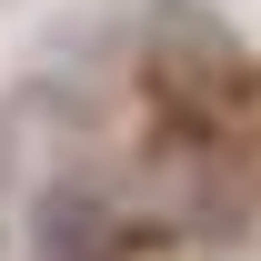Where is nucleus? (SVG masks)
<instances>
[{
    "label": "nucleus",
    "mask_w": 261,
    "mask_h": 261,
    "mask_svg": "<svg viewBox=\"0 0 261 261\" xmlns=\"http://www.w3.org/2000/svg\"><path fill=\"white\" fill-rule=\"evenodd\" d=\"M40 261H121V221H111V201L61 181V191H40Z\"/></svg>",
    "instance_id": "f257e3e1"
}]
</instances>
